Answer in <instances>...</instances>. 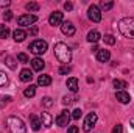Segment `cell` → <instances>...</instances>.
<instances>
[{"instance_id":"obj_1","label":"cell","mask_w":134,"mask_h":133,"mask_svg":"<svg viewBox=\"0 0 134 133\" xmlns=\"http://www.w3.org/2000/svg\"><path fill=\"white\" fill-rule=\"evenodd\" d=\"M55 57L58 58L59 63H63L64 66H69V63L72 60V52H70V49L66 42H56L55 44Z\"/></svg>"},{"instance_id":"obj_2","label":"cell","mask_w":134,"mask_h":133,"mask_svg":"<svg viewBox=\"0 0 134 133\" xmlns=\"http://www.w3.org/2000/svg\"><path fill=\"white\" fill-rule=\"evenodd\" d=\"M119 32L125 38L134 39V17H123L119 21Z\"/></svg>"},{"instance_id":"obj_3","label":"cell","mask_w":134,"mask_h":133,"mask_svg":"<svg viewBox=\"0 0 134 133\" xmlns=\"http://www.w3.org/2000/svg\"><path fill=\"white\" fill-rule=\"evenodd\" d=\"M6 125H8L9 133H27V127H25V124L20 117L9 116L6 119Z\"/></svg>"},{"instance_id":"obj_4","label":"cell","mask_w":134,"mask_h":133,"mask_svg":"<svg viewBox=\"0 0 134 133\" xmlns=\"http://www.w3.org/2000/svg\"><path fill=\"white\" fill-rule=\"evenodd\" d=\"M30 52L34 53V55H42V53H45L47 52V49H48V44H47V41H42V39H36L33 41L31 44H30Z\"/></svg>"},{"instance_id":"obj_5","label":"cell","mask_w":134,"mask_h":133,"mask_svg":"<svg viewBox=\"0 0 134 133\" xmlns=\"http://www.w3.org/2000/svg\"><path fill=\"white\" fill-rule=\"evenodd\" d=\"M97 119H98L97 113H89V114L86 116V119H84V125H83V130H84V132H91V130L94 129V125L97 124Z\"/></svg>"},{"instance_id":"obj_6","label":"cell","mask_w":134,"mask_h":133,"mask_svg":"<svg viewBox=\"0 0 134 133\" xmlns=\"http://www.w3.org/2000/svg\"><path fill=\"white\" fill-rule=\"evenodd\" d=\"M70 117H72L70 111H69V110H63V111L56 116V125H59V127H66V125H69Z\"/></svg>"},{"instance_id":"obj_7","label":"cell","mask_w":134,"mask_h":133,"mask_svg":"<svg viewBox=\"0 0 134 133\" xmlns=\"http://www.w3.org/2000/svg\"><path fill=\"white\" fill-rule=\"evenodd\" d=\"M87 16H89V19H91L92 22H100V21H101L100 8H98L97 5H91V6H89V9H87Z\"/></svg>"},{"instance_id":"obj_8","label":"cell","mask_w":134,"mask_h":133,"mask_svg":"<svg viewBox=\"0 0 134 133\" xmlns=\"http://www.w3.org/2000/svg\"><path fill=\"white\" fill-rule=\"evenodd\" d=\"M37 21V17L34 16V14H24V16H20L19 19H17V24L20 25V27H30L31 24H34Z\"/></svg>"},{"instance_id":"obj_9","label":"cell","mask_w":134,"mask_h":133,"mask_svg":"<svg viewBox=\"0 0 134 133\" xmlns=\"http://www.w3.org/2000/svg\"><path fill=\"white\" fill-rule=\"evenodd\" d=\"M48 24H50L52 27H58V25H61V24H63V13H61V11H55V13H52L50 17H48Z\"/></svg>"},{"instance_id":"obj_10","label":"cell","mask_w":134,"mask_h":133,"mask_svg":"<svg viewBox=\"0 0 134 133\" xmlns=\"http://www.w3.org/2000/svg\"><path fill=\"white\" fill-rule=\"evenodd\" d=\"M61 32H63V34H66V36H73L75 34V25L70 21H66V22L61 24Z\"/></svg>"},{"instance_id":"obj_11","label":"cell","mask_w":134,"mask_h":133,"mask_svg":"<svg viewBox=\"0 0 134 133\" xmlns=\"http://www.w3.org/2000/svg\"><path fill=\"white\" fill-rule=\"evenodd\" d=\"M109 58H111V52H109V50L101 49V50L97 52V60H98L100 63H106V61H109Z\"/></svg>"},{"instance_id":"obj_12","label":"cell","mask_w":134,"mask_h":133,"mask_svg":"<svg viewBox=\"0 0 134 133\" xmlns=\"http://www.w3.org/2000/svg\"><path fill=\"white\" fill-rule=\"evenodd\" d=\"M41 121H42V125L44 127H52V124H53V117H52V114L50 113H47V111H44L42 114H41Z\"/></svg>"},{"instance_id":"obj_13","label":"cell","mask_w":134,"mask_h":133,"mask_svg":"<svg viewBox=\"0 0 134 133\" xmlns=\"http://www.w3.org/2000/svg\"><path fill=\"white\" fill-rule=\"evenodd\" d=\"M13 38H14L16 42H22V41L27 38V32L22 30V28H16V30L13 32Z\"/></svg>"},{"instance_id":"obj_14","label":"cell","mask_w":134,"mask_h":133,"mask_svg":"<svg viewBox=\"0 0 134 133\" xmlns=\"http://www.w3.org/2000/svg\"><path fill=\"white\" fill-rule=\"evenodd\" d=\"M115 97H117V100H119L120 103H130V100H131V96H130L126 91H117Z\"/></svg>"},{"instance_id":"obj_15","label":"cell","mask_w":134,"mask_h":133,"mask_svg":"<svg viewBox=\"0 0 134 133\" xmlns=\"http://www.w3.org/2000/svg\"><path fill=\"white\" fill-rule=\"evenodd\" d=\"M30 63H31L33 70H42V69L45 67V61H44L42 58H34V60H31Z\"/></svg>"},{"instance_id":"obj_16","label":"cell","mask_w":134,"mask_h":133,"mask_svg":"<svg viewBox=\"0 0 134 133\" xmlns=\"http://www.w3.org/2000/svg\"><path fill=\"white\" fill-rule=\"evenodd\" d=\"M67 88H69L70 93H76V91H78V80H76L75 77L67 78Z\"/></svg>"},{"instance_id":"obj_17","label":"cell","mask_w":134,"mask_h":133,"mask_svg":"<svg viewBox=\"0 0 134 133\" xmlns=\"http://www.w3.org/2000/svg\"><path fill=\"white\" fill-rule=\"evenodd\" d=\"M37 85H41V86H48V85H52V77L47 75V74L39 75V78H37Z\"/></svg>"},{"instance_id":"obj_18","label":"cell","mask_w":134,"mask_h":133,"mask_svg":"<svg viewBox=\"0 0 134 133\" xmlns=\"http://www.w3.org/2000/svg\"><path fill=\"white\" fill-rule=\"evenodd\" d=\"M31 78H33V72L30 70V69H22L20 70V80L22 81H31Z\"/></svg>"},{"instance_id":"obj_19","label":"cell","mask_w":134,"mask_h":133,"mask_svg":"<svg viewBox=\"0 0 134 133\" xmlns=\"http://www.w3.org/2000/svg\"><path fill=\"white\" fill-rule=\"evenodd\" d=\"M100 38H101V34H100V32L98 30H92V32H89L87 33V41L89 42H97V41H100Z\"/></svg>"},{"instance_id":"obj_20","label":"cell","mask_w":134,"mask_h":133,"mask_svg":"<svg viewBox=\"0 0 134 133\" xmlns=\"http://www.w3.org/2000/svg\"><path fill=\"white\" fill-rule=\"evenodd\" d=\"M34 94H36V86H34V85H30V86L24 91V96H25V97H34Z\"/></svg>"},{"instance_id":"obj_21","label":"cell","mask_w":134,"mask_h":133,"mask_svg":"<svg viewBox=\"0 0 134 133\" xmlns=\"http://www.w3.org/2000/svg\"><path fill=\"white\" fill-rule=\"evenodd\" d=\"M41 124H42V122H41L36 116H31V129H33L34 132H37V130L41 129Z\"/></svg>"},{"instance_id":"obj_22","label":"cell","mask_w":134,"mask_h":133,"mask_svg":"<svg viewBox=\"0 0 134 133\" xmlns=\"http://www.w3.org/2000/svg\"><path fill=\"white\" fill-rule=\"evenodd\" d=\"M9 36V28L6 25H0V39H6Z\"/></svg>"},{"instance_id":"obj_23","label":"cell","mask_w":134,"mask_h":133,"mask_svg":"<svg viewBox=\"0 0 134 133\" xmlns=\"http://www.w3.org/2000/svg\"><path fill=\"white\" fill-rule=\"evenodd\" d=\"M114 88L115 89H123V88H128V83L123 81V80H114Z\"/></svg>"},{"instance_id":"obj_24","label":"cell","mask_w":134,"mask_h":133,"mask_svg":"<svg viewBox=\"0 0 134 133\" xmlns=\"http://www.w3.org/2000/svg\"><path fill=\"white\" fill-rule=\"evenodd\" d=\"M112 6H114V2H101L98 8H100V11L101 9H103V11H108V9H111Z\"/></svg>"},{"instance_id":"obj_25","label":"cell","mask_w":134,"mask_h":133,"mask_svg":"<svg viewBox=\"0 0 134 133\" xmlns=\"http://www.w3.org/2000/svg\"><path fill=\"white\" fill-rule=\"evenodd\" d=\"M25 8H27V9H28V11H37V9H39V5H37V3H36V2H30V3H27V5H25Z\"/></svg>"},{"instance_id":"obj_26","label":"cell","mask_w":134,"mask_h":133,"mask_svg":"<svg viewBox=\"0 0 134 133\" xmlns=\"http://www.w3.org/2000/svg\"><path fill=\"white\" fill-rule=\"evenodd\" d=\"M103 39H104V42H106V44H109V45H114V44H115V38H114L112 34H104V38H103Z\"/></svg>"},{"instance_id":"obj_27","label":"cell","mask_w":134,"mask_h":133,"mask_svg":"<svg viewBox=\"0 0 134 133\" xmlns=\"http://www.w3.org/2000/svg\"><path fill=\"white\" fill-rule=\"evenodd\" d=\"M6 66L9 69H16V61H14L13 57H6Z\"/></svg>"},{"instance_id":"obj_28","label":"cell","mask_w":134,"mask_h":133,"mask_svg":"<svg viewBox=\"0 0 134 133\" xmlns=\"http://www.w3.org/2000/svg\"><path fill=\"white\" fill-rule=\"evenodd\" d=\"M6 83H8V77L3 70H0V86H5Z\"/></svg>"},{"instance_id":"obj_29","label":"cell","mask_w":134,"mask_h":133,"mask_svg":"<svg viewBox=\"0 0 134 133\" xmlns=\"http://www.w3.org/2000/svg\"><path fill=\"white\" fill-rule=\"evenodd\" d=\"M81 116H83V111H81L80 108H75V110L72 111V117H73V119H80Z\"/></svg>"},{"instance_id":"obj_30","label":"cell","mask_w":134,"mask_h":133,"mask_svg":"<svg viewBox=\"0 0 134 133\" xmlns=\"http://www.w3.org/2000/svg\"><path fill=\"white\" fill-rule=\"evenodd\" d=\"M42 105L47 106V108H50V106L53 105V100L50 99V97H44V99H42Z\"/></svg>"},{"instance_id":"obj_31","label":"cell","mask_w":134,"mask_h":133,"mask_svg":"<svg viewBox=\"0 0 134 133\" xmlns=\"http://www.w3.org/2000/svg\"><path fill=\"white\" fill-rule=\"evenodd\" d=\"M70 70H72L70 66H61L59 67V74H61V75H66V74H69Z\"/></svg>"},{"instance_id":"obj_32","label":"cell","mask_w":134,"mask_h":133,"mask_svg":"<svg viewBox=\"0 0 134 133\" xmlns=\"http://www.w3.org/2000/svg\"><path fill=\"white\" fill-rule=\"evenodd\" d=\"M11 19H13V11H5V13H3V21L8 22V21H11Z\"/></svg>"},{"instance_id":"obj_33","label":"cell","mask_w":134,"mask_h":133,"mask_svg":"<svg viewBox=\"0 0 134 133\" xmlns=\"http://www.w3.org/2000/svg\"><path fill=\"white\" fill-rule=\"evenodd\" d=\"M17 60H19L20 63H28V57H27L25 53H19V55H17Z\"/></svg>"},{"instance_id":"obj_34","label":"cell","mask_w":134,"mask_h":133,"mask_svg":"<svg viewBox=\"0 0 134 133\" xmlns=\"http://www.w3.org/2000/svg\"><path fill=\"white\" fill-rule=\"evenodd\" d=\"M112 133H123V127H122L120 124H117V125L112 129Z\"/></svg>"},{"instance_id":"obj_35","label":"cell","mask_w":134,"mask_h":133,"mask_svg":"<svg viewBox=\"0 0 134 133\" xmlns=\"http://www.w3.org/2000/svg\"><path fill=\"white\" fill-rule=\"evenodd\" d=\"M73 100H75L73 97H67V96H66V97H63V103H64V105H70Z\"/></svg>"},{"instance_id":"obj_36","label":"cell","mask_w":134,"mask_h":133,"mask_svg":"<svg viewBox=\"0 0 134 133\" xmlns=\"http://www.w3.org/2000/svg\"><path fill=\"white\" fill-rule=\"evenodd\" d=\"M67 133H78V127H76V125H72V127L67 130Z\"/></svg>"},{"instance_id":"obj_37","label":"cell","mask_w":134,"mask_h":133,"mask_svg":"<svg viewBox=\"0 0 134 133\" xmlns=\"http://www.w3.org/2000/svg\"><path fill=\"white\" fill-rule=\"evenodd\" d=\"M64 8H66L67 11H70V9H72V8H73V5H72V3H70V2H66V3H64Z\"/></svg>"},{"instance_id":"obj_38","label":"cell","mask_w":134,"mask_h":133,"mask_svg":"<svg viewBox=\"0 0 134 133\" xmlns=\"http://www.w3.org/2000/svg\"><path fill=\"white\" fill-rule=\"evenodd\" d=\"M9 5H11V2H9V0H5V2H3V0H0V6H9Z\"/></svg>"},{"instance_id":"obj_39","label":"cell","mask_w":134,"mask_h":133,"mask_svg":"<svg viewBox=\"0 0 134 133\" xmlns=\"http://www.w3.org/2000/svg\"><path fill=\"white\" fill-rule=\"evenodd\" d=\"M30 34H31V36H34V34H37V27H33V28L30 30Z\"/></svg>"},{"instance_id":"obj_40","label":"cell","mask_w":134,"mask_h":133,"mask_svg":"<svg viewBox=\"0 0 134 133\" xmlns=\"http://www.w3.org/2000/svg\"><path fill=\"white\" fill-rule=\"evenodd\" d=\"M131 127H133V129H134V117H133V119H131Z\"/></svg>"}]
</instances>
